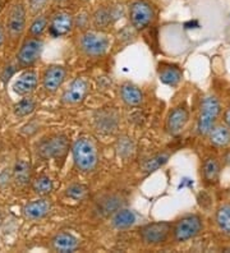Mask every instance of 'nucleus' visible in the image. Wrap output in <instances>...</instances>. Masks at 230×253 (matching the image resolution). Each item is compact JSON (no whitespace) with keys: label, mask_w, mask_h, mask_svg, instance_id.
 I'll return each mask as SVG.
<instances>
[{"label":"nucleus","mask_w":230,"mask_h":253,"mask_svg":"<svg viewBox=\"0 0 230 253\" xmlns=\"http://www.w3.org/2000/svg\"><path fill=\"white\" fill-rule=\"evenodd\" d=\"M76 168L82 173H91L98 164V152L95 143L87 137H80L72 147Z\"/></svg>","instance_id":"f257e3e1"},{"label":"nucleus","mask_w":230,"mask_h":253,"mask_svg":"<svg viewBox=\"0 0 230 253\" xmlns=\"http://www.w3.org/2000/svg\"><path fill=\"white\" fill-rule=\"evenodd\" d=\"M78 47L86 56L98 58L107 53L110 47V39L104 31L86 30L78 39Z\"/></svg>","instance_id":"f03ea898"},{"label":"nucleus","mask_w":230,"mask_h":253,"mask_svg":"<svg viewBox=\"0 0 230 253\" xmlns=\"http://www.w3.org/2000/svg\"><path fill=\"white\" fill-rule=\"evenodd\" d=\"M219 114H220V102L215 96H206L201 102L199 108L198 122H197V130L201 136H207L212 126L216 123Z\"/></svg>","instance_id":"7ed1b4c3"},{"label":"nucleus","mask_w":230,"mask_h":253,"mask_svg":"<svg viewBox=\"0 0 230 253\" xmlns=\"http://www.w3.org/2000/svg\"><path fill=\"white\" fill-rule=\"evenodd\" d=\"M128 17L135 30L143 31L155 19V9L147 0H133L128 6Z\"/></svg>","instance_id":"20e7f679"},{"label":"nucleus","mask_w":230,"mask_h":253,"mask_svg":"<svg viewBox=\"0 0 230 253\" xmlns=\"http://www.w3.org/2000/svg\"><path fill=\"white\" fill-rule=\"evenodd\" d=\"M44 50V41L40 37H27L21 47H19L18 53L15 55L17 59V65L19 68H30L40 59L41 53Z\"/></svg>","instance_id":"39448f33"},{"label":"nucleus","mask_w":230,"mask_h":253,"mask_svg":"<svg viewBox=\"0 0 230 253\" xmlns=\"http://www.w3.org/2000/svg\"><path fill=\"white\" fill-rule=\"evenodd\" d=\"M69 148V142L64 134H55L43 139L37 146V155L44 160L64 158Z\"/></svg>","instance_id":"423d86ee"},{"label":"nucleus","mask_w":230,"mask_h":253,"mask_svg":"<svg viewBox=\"0 0 230 253\" xmlns=\"http://www.w3.org/2000/svg\"><path fill=\"white\" fill-rule=\"evenodd\" d=\"M172 224L169 221L150 222L147 225L142 226L139 230V237L144 244L157 246L168 241L169 235L172 233Z\"/></svg>","instance_id":"0eeeda50"},{"label":"nucleus","mask_w":230,"mask_h":253,"mask_svg":"<svg viewBox=\"0 0 230 253\" xmlns=\"http://www.w3.org/2000/svg\"><path fill=\"white\" fill-rule=\"evenodd\" d=\"M202 219L197 215H187L177 221L174 228H172L173 235L177 242L189 241L199 234L202 230Z\"/></svg>","instance_id":"6e6552de"},{"label":"nucleus","mask_w":230,"mask_h":253,"mask_svg":"<svg viewBox=\"0 0 230 253\" xmlns=\"http://www.w3.org/2000/svg\"><path fill=\"white\" fill-rule=\"evenodd\" d=\"M27 10L23 3H15L6 19V34L12 40H18L26 30Z\"/></svg>","instance_id":"1a4fd4ad"},{"label":"nucleus","mask_w":230,"mask_h":253,"mask_svg":"<svg viewBox=\"0 0 230 253\" xmlns=\"http://www.w3.org/2000/svg\"><path fill=\"white\" fill-rule=\"evenodd\" d=\"M90 92V82L86 78L78 77L69 84L61 95V102L65 105H78L85 101Z\"/></svg>","instance_id":"9d476101"},{"label":"nucleus","mask_w":230,"mask_h":253,"mask_svg":"<svg viewBox=\"0 0 230 253\" xmlns=\"http://www.w3.org/2000/svg\"><path fill=\"white\" fill-rule=\"evenodd\" d=\"M74 28V16L67 10H58L50 17L49 32L54 37H63L71 34Z\"/></svg>","instance_id":"9b49d317"},{"label":"nucleus","mask_w":230,"mask_h":253,"mask_svg":"<svg viewBox=\"0 0 230 253\" xmlns=\"http://www.w3.org/2000/svg\"><path fill=\"white\" fill-rule=\"evenodd\" d=\"M65 78H67V69L63 65H50L45 69L41 78L43 88L47 93H55L63 86Z\"/></svg>","instance_id":"f8f14e48"},{"label":"nucleus","mask_w":230,"mask_h":253,"mask_svg":"<svg viewBox=\"0 0 230 253\" xmlns=\"http://www.w3.org/2000/svg\"><path fill=\"white\" fill-rule=\"evenodd\" d=\"M188 121H189V111L185 106H175L174 109L170 110L166 118L165 128L166 132L170 136H178L179 133L185 128Z\"/></svg>","instance_id":"ddd939ff"},{"label":"nucleus","mask_w":230,"mask_h":253,"mask_svg":"<svg viewBox=\"0 0 230 253\" xmlns=\"http://www.w3.org/2000/svg\"><path fill=\"white\" fill-rule=\"evenodd\" d=\"M51 211V202L46 198H37L31 201L23 207V216L30 221H37L49 215Z\"/></svg>","instance_id":"4468645a"},{"label":"nucleus","mask_w":230,"mask_h":253,"mask_svg":"<svg viewBox=\"0 0 230 253\" xmlns=\"http://www.w3.org/2000/svg\"><path fill=\"white\" fill-rule=\"evenodd\" d=\"M39 86V76L34 71H26L14 81L13 92L18 96H28Z\"/></svg>","instance_id":"2eb2a0df"},{"label":"nucleus","mask_w":230,"mask_h":253,"mask_svg":"<svg viewBox=\"0 0 230 253\" xmlns=\"http://www.w3.org/2000/svg\"><path fill=\"white\" fill-rule=\"evenodd\" d=\"M80 247V241L78 238L74 237L71 233H58L54 235L51 239V248L52 251L60 253H69L74 252Z\"/></svg>","instance_id":"dca6fc26"},{"label":"nucleus","mask_w":230,"mask_h":253,"mask_svg":"<svg viewBox=\"0 0 230 253\" xmlns=\"http://www.w3.org/2000/svg\"><path fill=\"white\" fill-rule=\"evenodd\" d=\"M119 95L122 101L127 106H132V108L142 105V102H143L144 99L143 92L141 91V88L132 84H123L120 86Z\"/></svg>","instance_id":"f3484780"},{"label":"nucleus","mask_w":230,"mask_h":253,"mask_svg":"<svg viewBox=\"0 0 230 253\" xmlns=\"http://www.w3.org/2000/svg\"><path fill=\"white\" fill-rule=\"evenodd\" d=\"M136 221H137L136 213L128 209H124V207L118 209L111 216V225L118 230H126V229L135 225Z\"/></svg>","instance_id":"a211bd4d"},{"label":"nucleus","mask_w":230,"mask_h":253,"mask_svg":"<svg viewBox=\"0 0 230 253\" xmlns=\"http://www.w3.org/2000/svg\"><path fill=\"white\" fill-rule=\"evenodd\" d=\"M182 77H183V74H182V71L178 67L170 64L160 65L159 78L164 84H166V86L177 87L181 84Z\"/></svg>","instance_id":"6ab92c4d"},{"label":"nucleus","mask_w":230,"mask_h":253,"mask_svg":"<svg viewBox=\"0 0 230 253\" xmlns=\"http://www.w3.org/2000/svg\"><path fill=\"white\" fill-rule=\"evenodd\" d=\"M113 19L114 13L111 8L102 5L93 12V14L91 16V23L96 30L104 31L105 28H107L113 23Z\"/></svg>","instance_id":"aec40b11"},{"label":"nucleus","mask_w":230,"mask_h":253,"mask_svg":"<svg viewBox=\"0 0 230 253\" xmlns=\"http://www.w3.org/2000/svg\"><path fill=\"white\" fill-rule=\"evenodd\" d=\"M210 142L216 147H225L230 143V129L227 126H214L209 132Z\"/></svg>","instance_id":"412c9836"},{"label":"nucleus","mask_w":230,"mask_h":253,"mask_svg":"<svg viewBox=\"0 0 230 253\" xmlns=\"http://www.w3.org/2000/svg\"><path fill=\"white\" fill-rule=\"evenodd\" d=\"M13 180L19 187H25L31 180V165L25 160H18L13 168Z\"/></svg>","instance_id":"4be33fe9"},{"label":"nucleus","mask_w":230,"mask_h":253,"mask_svg":"<svg viewBox=\"0 0 230 253\" xmlns=\"http://www.w3.org/2000/svg\"><path fill=\"white\" fill-rule=\"evenodd\" d=\"M37 102L31 95L23 96V99L19 100L14 106H13V113L17 118H25L31 115L36 110Z\"/></svg>","instance_id":"5701e85b"},{"label":"nucleus","mask_w":230,"mask_h":253,"mask_svg":"<svg viewBox=\"0 0 230 253\" xmlns=\"http://www.w3.org/2000/svg\"><path fill=\"white\" fill-rule=\"evenodd\" d=\"M49 16L46 13H39L31 22L28 35L32 37H41L49 28Z\"/></svg>","instance_id":"b1692460"},{"label":"nucleus","mask_w":230,"mask_h":253,"mask_svg":"<svg viewBox=\"0 0 230 253\" xmlns=\"http://www.w3.org/2000/svg\"><path fill=\"white\" fill-rule=\"evenodd\" d=\"M169 158H170V155L168 152H160V154L153 155V156L148 158L147 160H144V163L142 164V171L143 173H153V171H156V170L163 168L168 163Z\"/></svg>","instance_id":"393cba45"},{"label":"nucleus","mask_w":230,"mask_h":253,"mask_svg":"<svg viewBox=\"0 0 230 253\" xmlns=\"http://www.w3.org/2000/svg\"><path fill=\"white\" fill-rule=\"evenodd\" d=\"M32 189L37 196L40 197H45V196L50 195L54 189V184L50 176L47 175H40L37 176L36 179L32 182Z\"/></svg>","instance_id":"a878e982"},{"label":"nucleus","mask_w":230,"mask_h":253,"mask_svg":"<svg viewBox=\"0 0 230 253\" xmlns=\"http://www.w3.org/2000/svg\"><path fill=\"white\" fill-rule=\"evenodd\" d=\"M216 224L221 232L230 235V204L219 207L216 212Z\"/></svg>","instance_id":"bb28decb"},{"label":"nucleus","mask_w":230,"mask_h":253,"mask_svg":"<svg viewBox=\"0 0 230 253\" xmlns=\"http://www.w3.org/2000/svg\"><path fill=\"white\" fill-rule=\"evenodd\" d=\"M220 164L215 158H207L203 163V176L207 182L212 183L219 178Z\"/></svg>","instance_id":"cd10ccee"},{"label":"nucleus","mask_w":230,"mask_h":253,"mask_svg":"<svg viewBox=\"0 0 230 253\" xmlns=\"http://www.w3.org/2000/svg\"><path fill=\"white\" fill-rule=\"evenodd\" d=\"M120 207H122V200L117 196H110V197L105 198L100 204V211L104 215H109V213L115 212Z\"/></svg>","instance_id":"c85d7f7f"},{"label":"nucleus","mask_w":230,"mask_h":253,"mask_svg":"<svg viewBox=\"0 0 230 253\" xmlns=\"http://www.w3.org/2000/svg\"><path fill=\"white\" fill-rule=\"evenodd\" d=\"M65 195L72 200L81 201L87 196V187L83 184H71L65 191Z\"/></svg>","instance_id":"c756f323"},{"label":"nucleus","mask_w":230,"mask_h":253,"mask_svg":"<svg viewBox=\"0 0 230 253\" xmlns=\"http://www.w3.org/2000/svg\"><path fill=\"white\" fill-rule=\"evenodd\" d=\"M51 0H28V9L32 16H36L45 9Z\"/></svg>","instance_id":"7c9ffc66"},{"label":"nucleus","mask_w":230,"mask_h":253,"mask_svg":"<svg viewBox=\"0 0 230 253\" xmlns=\"http://www.w3.org/2000/svg\"><path fill=\"white\" fill-rule=\"evenodd\" d=\"M91 23V16L87 12H80L74 17V27H78L86 31L89 25Z\"/></svg>","instance_id":"2f4dec72"},{"label":"nucleus","mask_w":230,"mask_h":253,"mask_svg":"<svg viewBox=\"0 0 230 253\" xmlns=\"http://www.w3.org/2000/svg\"><path fill=\"white\" fill-rule=\"evenodd\" d=\"M5 39H6L5 28H4L3 25L0 23V47H1L4 45V42H5Z\"/></svg>","instance_id":"473e14b6"},{"label":"nucleus","mask_w":230,"mask_h":253,"mask_svg":"<svg viewBox=\"0 0 230 253\" xmlns=\"http://www.w3.org/2000/svg\"><path fill=\"white\" fill-rule=\"evenodd\" d=\"M224 119H225V124H227V126L230 129V108L225 111Z\"/></svg>","instance_id":"72a5a7b5"},{"label":"nucleus","mask_w":230,"mask_h":253,"mask_svg":"<svg viewBox=\"0 0 230 253\" xmlns=\"http://www.w3.org/2000/svg\"><path fill=\"white\" fill-rule=\"evenodd\" d=\"M51 1L55 4H61V3H64V1H67V0H51Z\"/></svg>","instance_id":"f704fd0d"},{"label":"nucleus","mask_w":230,"mask_h":253,"mask_svg":"<svg viewBox=\"0 0 230 253\" xmlns=\"http://www.w3.org/2000/svg\"><path fill=\"white\" fill-rule=\"evenodd\" d=\"M1 6H3V3H1V0H0V9H1Z\"/></svg>","instance_id":"c9c22d12"},{"label":"nucleus","mask_w":230,"mask_h":253,"mask_svg":"<svg viewBox=\"0 0 230 253\" xmlns=\"http://www.w3.org/2000/svg\"><path fill=\"white\" fill-rule=\"evenodd\" d=\"M225 252H230V248H227V250H225Z\"/></svg>","instance_id":"e433bc0d"},{"label":"nucleus","mask_w":230,"mask_h":253,"mask_svg":"<svg viewBox=\"0 0 230 253\" xmlns=\"http://www.w3.org/2000/svg\"><path fill=\"white\" fill-rule=\"evenodd\" d=\"M82 1H90V0H82Z\"/></svg>","instance_id":"4c0bfd02"},{"label":"nucleus","mask_w":230,"mask_h":253,"mask_svg":"<svg viewBox=\"0 0 230 253\" xmlns=\"http://www.w3.org/2000/svg\"><path fill=\"white\" fill-rule=\"evenodd\" d=\"M0 222H1V216H0Z\"/></svg>","instance_id":"58836bf2"}]
</instances>
